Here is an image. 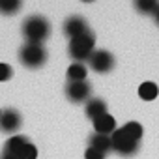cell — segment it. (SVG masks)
Returning <instances> with one entry per match:
<instances>
[{
    "label": "cell",
    "instance_id": "obj_16",
    "mask_svg": "<svg viewBox=\"0 0 159 159\" xmlns=\"http://www.w3.org/2000/svg\"><path fill=\"white\" fill-rule=\"evenodd\" d=\"M26 142H28V137H25V135H13V137H10V139L6 140L4 150H6V152H11V153H19V150H21Z\"/></svg>",
    "mask_w": 159,
    "mask_h": 159
},
{
    "label": "cell",
    "instance_id": "obj_9",
    "mask_svg": "<svg viewBox=\"0 0 159 159\" xmlns=\"http://www.w3.org/2000/svg\"><path fill=\"white\" fill-rule=\"evenodd\" d=\"M92 124H94V133L107 135V137H111V135L118 129L114 116H111L109 112H105V114H101V116L94 118V120H92Z\"/></svg>",
    "mask_w": 159,
    "mask_h": 159
},
{
    "label": "cell",
    "instance_id": "obj_2",
    "mask_svg": "<svg viewBox=\"0 0 159 159\" xmlns=\"http://www.w3.org/2000/svg\"><path fill=\"white\" fill-rule=\"evenodd\" d=\"M23 36L30 43H43L51 36V23L43 15H30L25 19L23 26Z\"/></svg>",
    "mask_w": 159,
    "mask_h": 159
},
{
    "label": "cell",
    "instance_id": "obj_21",
    "mask_svg": "<svg viewBox=\"0 0 159 159\" xmlns=\"http://www.w3.org/2000/svg\"><path fill=\"white\" fill-rule=\"evenodd\" d=\"M0 159H19L17 157V153H11V152H2V155H0Z\"/></svg>",
    "mask_w": 159,
    "mask_h": 159
},
{
    "label": "cell",
    "instance_id": "obj_4",
    "mask_svg": "<svg viewBox=\"0 0 159 159\" xmlns=\"http://www.w3.org/2000/svg\"><path fill=\"white\" fill-rule=\"evenodd\" d=\"M139 146H140V142L135 140V139H131L129 135H125L122 127H118L111 135V150H114L118 155L129 157V155H133V153L139 152Z\"/></svg>",
    "mask_w": 159,
    "mask_h": 159
},
{
    "label": "cell",
    "instance_id": "obj_20",
    "mask_svg": "<svg viewBox=\"0 0 159 159\" xmlns=\"http://www.w3.org/2000/svg\"><path fill=\"white\" fill-rule=\"evenodd\" d=\"M105 152H101V150H96V148H86V152H84V159H105Z\"/></svg>",
    "mask_w": 159,
    "mask_h": 159
},
{
    "label": "cell",
    "instance_id": "obj_19",
    "mask_svg": "<svg viewBox=\"0 0 159 159\" xmlns=\"http://www.w3.org/2000/svg\"><path fill=\"white\" fill-rule=\"evenodd\" d=\"M11 77H13V67H11L10 64L0 62V83H6V81H10Z\"/></svg>",
    "mask_w": 159,
    "mask_h": 159
},
{
    "label": "cell",
    "instance_id": "obj_13",
    "mask_svg": "<svg viewBox=\"0 0 159 159\" xmlns=\"http://www.w3.org/2000/svg\"><path fill=\"white\" fill-rule=\"evenodd\" d=\"M88 146L90 148H96V150H101V152L107 153L111 150V137L99 135V133H92L90 139H88Z\"/></svg>",
    "mask_w": 159,
    "mask_h": 159
},
{
    "label": "cell",
    "instance_id": "obj_6",
    "mask_svg": "<svg viewBox=\"0 0 159 159\" xmlns=\"http://www.w3.org/2000/svg\"><path fill=\"white\" fill-rule=\"evenodd\" d=\"M92 88L86 81H79V83H67L66 86V98L71 103H84L90 99Z\"/></svg>",
    "mask_w": 159,
    "mask_h": 159
},
{
    "label": "cell",
    "instance_id": "obj_3",
    "mask_svg": "<svg viewBox=\"0 0 159 159\" xmlns=\"http://www.w3.org/2000/svg\"><path fill=\"white\" fill-rule=\"evenodd\" d=\"M19 62L28 69H38V67L45 66V62H47V49L43 47V43L26 41L19 49Z\"/></svg>",
    "mask_w": 159,
    "mask_h": 159
},
{
    "label": "cell",
    "instance_id": "obj_23",
    "mask_svg": "<svg viewBox=\"0 0 159 159\" xmlns=\"http://www.w3.org/2000/svg\"><path fill=\"white\" fill-rule=\"evenodd\" d=\"M81 2H96V0H81Z\"/></svg>",
    "mask_w": 159,
    "mask_h": 159
},
{
    "label": "cell",
    "instance_id": "obj_17",
    "mask_svg": "<svg viewBox=\"0 0 159 159\" xmlns=\"http://www.w3.org/2000/svg\"><path fill=\"white\" fill-rule=\"evenodd\" d=\"M122 129H124L125 135H129L131 139H135V140H139V142H140V139H142V135H144V129H142V125H140L139 122H127Z\"/></svg>",
    "mask_w": 159,
    "mask_h": 159
},
{
    "label": "cell",
    "instance_id": "obj_5",
    "mask_svg": "<svg viewBox=\"0 0 159 159\" xmlns=\"http://www.w3.org/2000/svg\"><path fill=\"white\" fill-rule=\"evenodd\" d=\"M88 66L96 71V73H109L114 69L116 66V58L112 52L105 51V49H96L92 52V56L88 58Z\"/></svg>",
    "mask_w": 159,
    "mask_h": 159
},
{
    "label": "cell",
    "instance_id": "obj_1",
    "mask_svg": "<svg viewBox=\"0 0 159 159\" xmlns=\"http://www.w3.org/2000/svg\"><path fill=\"white\" fill-rule=\"evenodd\" d=\"M96 51V34L92 30L77 36V38H71L69 39V45H67V54L73 62H79V64H84L88 62V58L92 56V52Z\"/></svg>",
    "mask_w": 159,
    "mask_h": 159
},
{
    "label": "cell",
    "instance_id": "obj_7",
    "mask_svg": "<svg viewBox=\"0 0 159 159\" xmlns=\"http://www.w3.org/2000/svg\"><path fill=\"white\" fill-rule=\"evenodd\" d=\"M21 124H23V118H21L19 111H15V109H6V111L0 112V131H2V133L13 135V133L19 131Z\"/></svg>",
    "mask_w": 159,
    "mask_h": 159
},
{
    "label": "cell",
    "instance_id": "obj_8",
    "mask_svg": "<svg viewBox=\"0 0 159 159\" xmlns=\"http://www.w3.org/2000/svg\"><path fill=\"white\" fill-rule=\"evenodd\" d=\"M88 23L84 17L81 15H71L64 21V34L71 39V38H77V36H81L84 32H88Z\"/></svg>",
    "mask_w": 159,
    "mask_h": 159
},
{
    "label": "cell",
    "instance_id": "obj_10",
    "mask_svg": "<svg viewBox=\"0 0 159 159\" xmlns=\"http://www.w3.org/2000/svg\"><path fill=\"white\" fill-rule=\"evenodd\" d=\"M86 75H88V67H86V64H79V62H73V64L67 67V71H66L67 83L86 81Z\"/></svg>",
    "mask_w": 159,
    "mask_h": 159
},
{
    "label": "cell",
    "instance_id": "obj_11",
    "mask_svg": "<svg viewBox=\"0 0 159 159\" xmlns=\"http://www.w3.org/2000/svg\"><path fill=\"white\" fill-rule=\"evenodd\" d=\"M84 111H86V116L90 120H94V118H98V116H101V114L107 112V103L103 99H99V98H94V99L86 101Z\"/></svg>",
    "mask_w": 159,
    "mask_h": 159
},
{
    "label": "cell",
    "instance_id": "obj_24",
    "mask_svg": "<svg viewBox=\"0 0 159 159\" xmlns=\"http://www.w3.org/2000/svg\"><path fill=\"white\" fill-rule=\"evenodd\" d=\"M0 112H2V109H0Z\"/></svg>",
    "mask_w": 159,
    "mask_h": 159
},
{
    "label": "cell",
    "instance_id": "obj_22",
    "mask_svg": "<svg viewBox=\"0 0 159 159\" xmlns=\"http://www.w3.org/2000/svg\"><path fill=\"white\" fill-rule=\"evenodd\" d=\"M153 21H155V25H159V8H157V11L153 13Z\"/></svg>",
    "mask_w": 159,
    "mask_h": 159
},
{
    "label": "cell",
    "instance_id": "obj_12",
    "mask_svg": "<svg viewBox=\"0 0 159 159\" xmlns=\"http://www.w3.org/2000/svg\"><path fill=\"white\" fill-rule=\"evenodd\" d=\"M157 96H159V88H157L155 83L144 81V83L139 86V98H140L142 101H153Z\"/></svg>",
    "mask_w": 159,
    "mask_h": 159
},
{
    "label": "cell",
    "instance_id": "obj_18",
    "mask_svg": "<svg viewBox=\"0 0 159 159\" xmlns=\"http://www.w3.org/2000/svg\"><path fill=\"white\" fill-rule=\"evenodd\" d=\"M17 157H19V159H38V148H36V144H32V142L28 140V142L19 150Z\"/></svg>",
    "mask_w": 159,
    "mask_h": 159
},
{
    "label": "cell",
    "instance_id": "obj_15",
    "mask_svg": "<svg viewBox=\"0 0 159 159\" xmlns=\"http://www.w3.org/2000/svg\"><path fill=\"white\" fill-rule=\"evenodd\" d=\"M23 8V0H0V15L11 17Z\"/></svg>",
    "mask_w": 159,
    "mask_h": 159
},
{
    "label": "cell",
    "instance_id": "obj_14",
    "mask_svg": "<svg viewBox=\"0 0 159 159\" xmlns=\"http://www.w3.org/2000/svg\"><path fill=\"white\" fill-rule=\"evenodd\" d=\"M133 4L140 15H153L159 8V0H135Z\"/></svg>",
    "mask_w": 159,
    "mask_h": 159
}]
</instances>
